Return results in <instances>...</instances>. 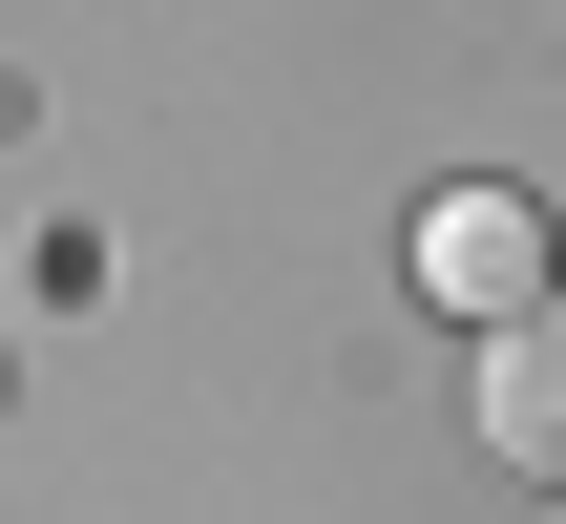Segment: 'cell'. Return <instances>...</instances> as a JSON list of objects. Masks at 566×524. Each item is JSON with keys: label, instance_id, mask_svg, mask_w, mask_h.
I'll list each match as a JSON object with an SVG mask.
<instances>
[{"label": "cell", "instance_id": "cell-1", "mask_svg": "<svg viewBox=\"0 0 566 524\" xmlns=\"http://www.w3.org/2000/svg\"><path fill=\"white\" fill-rule=\"evenodd\" d=\"M483 441H504V483L566 504V294H525V315L483 336Z\"/></svg>", "mask_w": 566, "mask_h": 524}, {"label": "cell", "instance_id": "cell-2", "mask_svg": "<svg viewBox=\"0 0 566 524\" xmlns=\"http://www.w3.org/2000/svg\"><path fill=\"white\" fill-rule=\"evenodd\" d=\"M420 273H441L462 315H525V294H546V210H525V189H462V210L420 231Z\"/></svg>", "mask_w": 566, "mask_h": 524}]
</instances>
